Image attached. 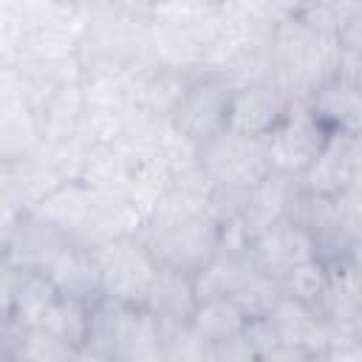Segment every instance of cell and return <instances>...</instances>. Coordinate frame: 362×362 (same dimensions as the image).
Wrapping results in <instances>:
<instances>
[{
  "label": "cell",
  "instance_id": "2",
  "mask_svg": "<svg viewBox=\"0 0 362 362\" xmlns=\"http://www.w3.org/2000/svg\"><path fill=\"white\" fill-rule=\"evenodd\" d=\"M269 76H274L297 102L337 76V37L311 31L288 14L277 23L269 40Z\"/></svg>",
  "mask_w": 362,
  "mask_h": 362
},
{
  "label": "cell",
  "instance_id": "22",
  "mask_svg": "<svg viewBox=\"0 0 362 362\" xmlns=\"http://www.w3.org/2000/svg\"><path fill=\"white\" fill-rule=\"evenodd\" d=\"M257 272L249 260L246 252H235V249H218L209 263H204L195 274H192V288H195V300H221V297H232L246 277Z\"/></svg>",
  "mask_w": 362,
  "mask_h": 362
},
{
  "label": "cell",
  "instance_id": "42",
  "mask_svg": "<svg viewBox=\"0 0 362 362\" xmlns=\"http://www.w3.org/2000/svg\"><path fill=\"white\" fill-rule=\"evenodd\" d=\"M305 362H320V356H311V359H305Z\"/></svg>",
  "mask_w": 362,
  "mask_h": 362
},
{
  "label": "cell",
  "instance_id": "19",
  "mask_svg": "<svg viewBox=\"0 0 362 362\" xmlns=\"http://www.w3.org/2000/svg\"><path fill=\"white\" fill-rule=\"evenodd\" d=\"M45 277L51 280V286L57 288L59 297L93 303L102 294V280H99V266H96L93 249L79 246V243L65 246L45 269Z\"/></svg>",
  "mask_w": 362,
  "mask_h": 362
},
{
  "label": "cell",
  "instance_id": "27",
  "mask_svg": "<svg viewBox=\"0 0 362 362\" xmlns=\"http://www.w3.org/2000/svg\"><path fill=\"white\" fill-rule=\"evenodd\" d=\"M291 17L308 25L311 31L337 37L348 23L362 17L359 0H311V3H291Z\"/></svg>",
  "mask_w": 362,
  "mask_h": 362
},
{
  "label": "cell",
  "instance_id": "36",
  "mask_svg": "<svg viewBox=\"0 0 362 362\" xmlns=\"http://www.w3.org/2000/svg\"><path fill=\"white\" fill-rule=\"evenodd\" d=\"M320 362H362V342L334 345L325 354H320Z\"/></svg>",
  "mask_w": 362,
  "mask_h": 362
},
{
  "label": "cell",
  "instance_id": "24",
  "mask_svg": "<svg viewBox=\"0 0 362 362\" xmlns=\"http://www.w3.org/2000/svg\"><path fill=\"white\" fill-rule=\"evenodd\" d=\"M57 288L37 269H17L11 283V317L25 328H40L57 303Z\"/></svg>",
  "mask_w": 362,
  "mask_h": 362
},
{
  "label": "cell",
  "instance_id": "37",
  "mask_svg": "<svg viewBox=\"0 0 362 362\" xmlns=\"http://www.w3.org/2000/svg\"><path fill=\"white\" fill-rule=\"evenodd\" d=\"M17 218H20V212L0 195V260H3V252H6V243H8V235L17 223Z\"/></svg>",
  "mask_w": 362,
  "mask_h": 362
},
{
  "label": "cell",
  "instance_id": "7",
  "mask_svg": "<svg viewBox=\"0 0 362 362\" xmlns=\"http://www.w3.org/2000/svg\"><path fill=\"white\" fill-rule=\"evenodd\" d=\"M139 238L144 240V246L150 249V255L156 257L158 266L175 269L184 274H195L218 252L221 229L204 215V218H195L181 226L141 232Z\"/></svg>",
  "mask_w": 362,
  "mask_h": 362
},
{
  "label": "cell",
  "instance_id": "34",
  "mask_svg": "<svg viewBox=\"0 0 362 362\" xmlns=\"http://www.w3.org/2000/svg\"><path fill=\"white\" fill-rule=\"evenodd\" d=\"M255 351L249 348L246 337H226L218 342H206V362H255Z\"/></svg>",
  "mask_w": 362,
  "mask_h": 362
},
{
  "label": "cell",
  "instance_id": "28",
  "mask_svg": "<svg viewBox=\"0 0 362 362\" xmlns=\"http://www.w3.org/2000/svg\"><path fill=\"white\" fill-rule=\"evenodd\" d=\"M88 305L90 303H85V300L57 297V303L51 305V311H48V317L40 328L54 334L68 348L79 351L85 345V331H88Z\"/></svg>",
  "mask_w": 362,
  "mask_h": 362
},
{
  "label": "cell",
  "instance_id": "1",
  "mask_svg": "<svg viewBox=\"0 0 362 362\" xmlns=\"http://www.w3.org/2000/svg\"><path fill=\"white\" fill-rule=\"evenodd\" d=\"M150 3H88L79 65L85 74H139L147 65Z\"/></svg>",
  "mask_w": 362,
  "mask_h": 362
},
{
  "label": "cell",
  "instance_id": "20",
  "mask_svg": "<svg viewBox=\"0 0 362 362\" xmlns=\"http://www.w3.org/2000/svg\"><path fill=\"white\" fill-rule=\"evenodd\" d=\"M195 305H198V300H195V288H192V274L158 266L156 280L147 294V303H144V308L158 320V325L161 328L189 325Z\"/></svg>",
  "mask_w": 362,
  "mask_h": 362
},
{
  "label": "cell",
  "instance_id": "14",
  "mask_svg": "<svg viewBox=\"0 0 362 362\" xmlns=\"http://www.w3.org/2000/svg\"><path fill=\"white\" fill-rule=\"evenodd\" d=\"M136 311L139 308L99 294L88 305V331H85L82 348L96 356H105V359H124Z\"/></svg>",
  "mask_w": 362,
  "mask_h": 362
},
{
  "label": "cell",
  "instance_id": "35",
  "mask_svg": "<svg viewBox=\"0 0 362 362\" xmlns=\"http://www.w3.org/2000/svg\"><path fill=\"white\" fill-rule=\"evenodd\" d=\"M25 331H28V328L20 325L11 314H0V354L20 359V348H23Z\"/></svg>",
  "mask_w": 362,
  "mask_h": 362
},
{
  "label": "cell",
  "instance_id": "31",
  "mask_svg": "<svg viewBox=\"0 0 362 362\" xmlns=\"http://www.w3.org/2000/svg\"><path fill=\"white\" fill-rule=\"evenodd\" d=\"M161 356L164 362H206V342L189 328H161Z\"/></svg>",
  "mask_w": 362,
  "mask_h": 362
},
{
  "label": "cell",
  "instance_id": "8",
  "mask_svg": "<svg viewBox=\"0 0 362 362\" xmlns=\"http://www.w3.org/2000/svg\"><path fill=\"white\" fill-rule=\"evenodd\" d=\"M294 102L297 99L274 76L243 82L232 90L226 130L252 136V139H266L283 122V116L291 110Z\"/></svg>",
  "mask_w": 362,
  "mask_h": 362
},
{
  "label": "cell",
  "instance_id": "25",
  "mask_svg": "<svg viewBox=\"0 0 362 362\" xmlns=\"http://www.w3.org/2000/svg\"><path fill=\"white\" fill-rule=\"evenodd\" d=\"M286 221L294 223L297 229H303L305 235L317 238L334 229H345L342 221V209H339V198L331 195H317V192H305L300 187H294L288 209H286ZM348 232V229H345ZM354 235V232H351ZM362 238V235H359Z\"/></svg>",
  "mask_w": 362,
  "mask_h": 362
},
{
  "label": "cell",
  "instance_id": "26",
  "mask_svg": "<svg viewBox=\"0 0 362 362\" xmlns=\"http://www.w3.org/2000/svg\"><path fill=\"white\" fill-rule=\"evenodd\" d=\"M243 325H246V317L232 303V297L198 303L195 311H192V320H189V328L204 342H218V339H226V337H238V334H243Z\"/></svg>",
  "mask_w": 362,
  "mask_h": 362
},
{
  "label": "cell",
  "instance_id": "33",
  "mask_svg": "<svg viewBox=\"0 0 362 362\" xmlns=\"http://www.w3.org/2000/svg\"><path fill=\"white\" fill-rule=\"evenodd\" d=\"M243 337H246V342H249V348L255 351V356H257V359L269 356V354H272L277 345H283L269 317L246 320V325H243Z\"/></svg>",
  "mask_w": 362,
  "mask_h": 362
},
{
  "label": "cell",
  "instance_id": "44",
  "mask_svg": "<svg viewBox=\"0 0 362 362\" xmlns=\"http://www.w3.org/2000/svg\"><path fill=\"white\" fill-rule=\"evenodd\" d=\"M71 362H74V359H71Z\"/></svg>",
  "mask_w": 362,
  "mask_h": 362
},
{
  "label": "cell",
  "instance_id": "4",
  "mask_svg": "<svg viewBox=\"0 0 362 362\" xmlns=\"http://www.w3.org/2000/svg\"><path fill=\"white\" fill-rule=\"evenodd\" d=\"M96 266H99V280H102V294L113 297L124 305L144 308L150 286L156 280L158 263L144 246L139 235L130 238H116L110 243H102L93 249Z\"/></svg>",
  "mask_w": 362,
  "mask_h": 362
},
{
  "label": "cell",
  "instance_id": "17",
  "mask_svg": "<svg viewBox=\"0 0 362 362\" xmlns=\"http://www.w3.org/2000/svg\"><path fill=\"white\" fill-rule=\"evenodd\" d=\"M65 178L59 175V170L51 164L45 147L40 144L34 153H28L25 158L8 164V178H6V192L3 198L17 209V212H28L31 206H37L51 189H57Z\"/></svg>",
  "mask_w": 362,
  "mask_h": 362
},
{
  "label": "cell",
  "instance_id": "15",
  "mask_svg": "<svg viewBox=\"0 0 362 362\" xmlns=\"http://www.w3.org/2000/svg\"><path fill=\"white\" fill-rule=\"evenodd\" d=\"M305 107L328 133H362V85L331 76L317 90L308 93Z\"/></svg>",
  "mask_w": 362,
  "mask_h": 362
},
{
  "label": "cell",
  "instance_id": "21",
  "mask_svg": "<svg viewBox=\"0 0 362 362\" xmlns=\"http://www.w3.org/2000/svg\"><path fill=\"white\" fill-rule=\"evenodd\" d=\"M79 82L59 85L48 96V102L34 113L40 144H62V141H71V139L79 136L82 116H85V102H82V85Z\"/></svg>",
  "mask_w": 362,
  "mask_h": 362
},
{
  "label": "cell",
  "instance_id": "18",
  "mask_svg": "<svg viewBox=\"0 0 362 362\" xmlns=\"http://www.w3.org/2000/svg\"><path fill=\"white\" fill-rule=\"evenodd\" d=\"M297 181L269 173L260 184H255L249 192H243V209H240V229L246 232V238L252 240L255 235L266 232L269 226L286 221V209L291 201Z\"/></svg>",
  "mask_w": 362,
  "mask_h": 362
},
{
  "label": "cell",
  "instance_id": "10",
  "mask_svg": "<svg viewBox=\"0 0 362 362\" xmlns=\"http://www.w3.org/2000/svg\"><path fill=\"white\" fill-rule=\"evenodd\" d=\"M246 255L260 274L274 277L280 283L291 269H297L305 260H314V240L294 223L280 221L266 232L255 235L246 246Z\"/></svg>",
  "mask_w": 362,
  "mask_h": 362
},
{
  "label": "cell",
  "instance_id": "12",
  "mask_svg": "<svg viewBox=\"0 0 362 362\" xmlns=\"http://www.w3.org/2000/svg\"><path fill=\"white\" fill-rule=\"evenodd\" d=\"M99 204V192H93L85 181L74 178V181H62L57 189H51L37 206H31L28 212L40 221H45L48 226H54L57 232H62L68 240H79V235L85 232L93 209Z\"/></svg>",
  "mask_w": 362,
  "mask_h": 362
},
{
  "label": "cell",
  "instance_id": "9",
  "mask_svg": "<svg viewBox=\"0 0 362 362\" xmlns=\"http://www.w3.org/2000/svg\"><path fill=\"white\" fill-rule=\"evenodd\" d=\"M359 184H362V139L351 133H328L317 158L297 178L300 189L331 198Z\"/></svg>",
  "mask_w": 362,
  "mask_h": 362
},
{
  "label": "cell",
  "instance_id": "23",
  "mask_svg": "<svg viewBox=\"0 0 362 362\" xmlns=\"http://www.w3.org/2000/svg\"><path fill=\"white\" fill-rule=\"evenodd\" d=\"M198 76V74H195ZM189 74H178V71H164V68H144L136 74V85H133V96H136V107L144 110L153 119H167L173 116L178 99L184 96L187 85L195 79Z\"/></svg>",
  "mask_w": 362,
  "mask_h": 362
},
{
  "label": "cell",
  "instance_id": "5",
  "mask_svg": "<svg viewBox=\"0 0 362 362\" xmlns=\"http://www.w3.org/2000/svg\"><path fill=\"white\" fill-rule=\"evenodd\" d=\"M232 85L215 74H198L184 96L178 99L170 124L189 139L192 144H206L209 139L221 136L229 124V102H232Z\"/></svg>",
  "mask_w": 362,
  "mask_h": 362
},
{
  "label": "cell",
  "instance_id": "40",
  "mask_svg": "<svg viewBox=\"0 0 362 362\" xmlns=\"http://www.w3.org/2000/svg\"><path fill=\"white\" fill-rule=\"evenodd\" d=\"M74 362H124V359H105V356H96V354L79 348V351L74 354Z\"/></svg>",
  "mask_w": 362,
  "mask_h": 362
},
{
  "label": "cell",
  "instance_id": "43",
  "mask_svg": "<svg viewBox=\"0 0 362 362\" xmlns=\"http://www.w3.org/2000/svg\"><path fill=\"white\" fill-rule=\"evenodd\" d=\"M255 362H263V359H255Z\"/></svg>",
  "mask_w": 362,
  "mask_h": 362
},
{
  "label": "cell",
  "instance_id": "30",
  "mask_svg": "<svg viewBox=\"0 0 362 362\" xmlns=\"http://www.w3.org/2000/svg\"><path fill=\"white\" fill-rule=\"evenodd\" d=\"M280 297H283V291L274 277L252 272L246 277V283L232 294V303L240 308V314L246 320H257V317H269V311L277 305Z\"/></svg>",
  "mask_w": 362,
  "mask_h": 362
},
{
  "label": "cell",
  "instance_id": "13",
  "mask_svg": "<svg viewBox=\"0 0 362 362\" xmlns=\"http://www.w3.org/2000/svg\"><path fill=\"white\" fill-rule=\"evenodd\" d=\"M74 240H68L62 232H57L54 226H48L45 221L34 218L31 212H20L11 235H8V243H6V252H3V260L14 269H37V272H45L51 266V260L65 249L71 246Z\"/></svg>",
  "mask_w": 362,
  "mask_h": 362
},
{
  "label": "cell",
  "instance_id": "11",
  "mask_svg": "<svg viewBox=\"0 0 362 362\" xmlns=\"http://www.w3.org/2000/svg\"><path fill=\"white\" fill-rule=\"evenodd\" d=\"M204 54L206 40L178 23L156 20L150 14V34H147V65L178 71V74H204Z\"/></svg>",
  "mask_w": 362,
  "mask_h": 362
},
{
  "label": "cell",
  "instance_id": "32",
  "mask_svg": "<svg viewBox=\"0 0 362 362\" xmlns=\"http://www.w3.org/2000/svg\"><path fill=\"white\" fill-rule=\"evenodd\" d=\"M74 354V348L59 342L45 328H28L20 348V362H71Z\"/></svg>",
  "mask_w": 362,
  "mask_h": 362
},
{
  "label": "cell",
  "instance_id": "3",
  "mask_svg": "<svg viewBox=\"0 0 362 362\" xmlns=\"http://www.w3.org/2000/svg\"><path fill=\"white\" fill-rule=\"evenodd\" d=\"M198 167L212 187L232 192H249L272 173L266 141L232 130H223L198 147Z\"/></svg>",
  "mask_w": 362,
  "mask_h": 362
},
{
  "label": "cell",
  "instance_id": "6",
  "mask_svg": "<svg viewBox=\"0 0 362 362\" xmlns=\"http://www.w3.org/2000/svg\"><path fill=\"white\" fill-rule=\"evenodd\" d=\"M325 139L328 130L317 122V116L305 107V102H294L291 110L283 116V122L263 139L272 173L297 181L303 170L317 158Z\"/></svg>",
  "mask_w": 362,
  "mask_h": 362
},
{
  "label": "cell",
  "instance_id": "29",
  "mask_svg": "<svg viewBox=\"0 0 362 362\" xmlns=\"http://www.w3.org/2000/svg\"><path fill=\"white\" fill-rule=\"evenodd\" d=\"M325 288H328V269L317 260H305L300 263L297 269H291L283 280H280V291L283 297H291L308 308H317L322 305V297H325Z\"/></svg>",
  "mask_w": 362,
  "mask_h": 362
},
{
  "label": "cell",
  "instance_id": "38",
  "mask_svg": "<svg viewBox=\"0 0 362 362\" xmlns=\"http://www.w3.org/2000/svg\"><path fill=\"white\" fill-rule=\"evenodd\" d=\"M14 266L0 260V314H11V283H14Z\"/></svg>",
  "mask_w": 362,
  "mask_h": 362
},
{
  "label": "cell",
  "instance_id": "41",
  "mask_svg": "<svg viewBox=\"0 0 362 362\" xmlns=\"http://www.w3.org/2000/svg\"><path fill=\"white\" fill-rule=\"evenodd\" d=\"M0 362H20V359H17V356H3V354H0Z\"/></svg>",
  "mask_w": 362,
  "mask_h": 362
},
{
  "label": "cell",
  "instance_id": "39",
  "mask_svg": "<svg viewBox=\"0 0 362 362\" xmlns=\"http://www.w3.org/2000/svg\"><path fill=\"white\" fill-rule=\"evenodd\" d=\"M124 362H164L161 345H158V348H147V351H136V354L124 356Z\"/></svg>",
  "mask_w": 362,
  "mask_h": 362
},
{
  "label": "cell",
  "instance_id": "16",
  "mask_svg": "<svg viewBox=\"0 0 362 362\" xmlns=\"http://www.w3.org/2000/svg\"><path fill=\"white\" fill-rule=\"evenodd\" d=\"M269 320L283 345L303 348L314 356L331 348V322L317 311L291 297H280L277 305L269 311Z\"/></svg>",
  "mask_w": 362,
  "mask_h": 362
}]
</instances>
